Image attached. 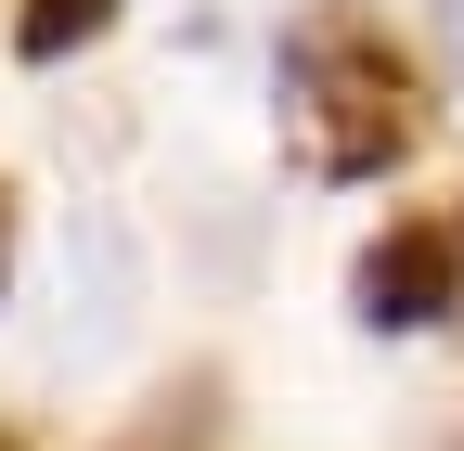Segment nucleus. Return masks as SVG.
<instances>
[{
  "mask_svg": "<svg viewBox=\"0 0 464 451\" xmlns=\"http://www.w3.org/2000/svg\"><path fill=\"white\" fill-rule=\"evenodd\" d=\"M284 117H297L310 181H387L400 155L426 142V78L362 0H323L284 39Z\"/></svg>",
  "mask_w": 464,
  "mask_h": 451,
  "instance_id": "f257e3e1",
  "label": "nucleus"
},
{
  "mask_svg": "<svg viewBox=\"0 0 464 451\" xmlns=\"http://www.w3.org/2000/svg\"><path fill=\"white\" fill-rule=\"evenodd\" d=\"M348 310H362V335H426L464 310V233L451 219H387V233L362 245V271H348Z\"/></svg>",
  "mask_w": 464,
  "mask_h": 451,
  "instance_id": "f03ea898",
  "label": "nucleus"
},
{
  "mask_svg": "<svg viewBox=\"0 0 464 451\" xmlns=\"http://www.w3.org/2000/svg\"><path fill=\"white\" fill-rule=\"evenodd\" d=\"M103 26H116V0H26V14H14V52H26V65H65V52L103 39Z\"/></svg>",
  "mask_w": 464,
  "mask_h": 451,
  "instance_id": "7ed1b4c3",
  "label": "nucleus"
},
{
  "mask_svg": "<svg viewBox=\"0 0 464 451\" xmlns=\"http://www.w3.org/2000/svg\"><path fill=\"white\" fill-rule=\"evenodd\" d=\"M0 271H14V194H0Z\"/></svg>",
  "mask_w": 464,
  "mask_h": 451,
  "instance_id": "20e7f679",
  "label": "nucleus"
},
{
  "mask_svg": "<svg viewBox=\"0 0 464 451\" xmlns=\"http://www.w3.org/2000/svg\"><path fill=\"white\" fill-rule=\"evenodd\" d=\"M451 233H464V219H451Z\"/></svg>",
  "mask_w": 464,
  "mask_h": 451,
  "instance_id": "39448f33",
  "label": "nucleus"
},
{
  "mask_svg": "<svg viewBox=\"0 0 464 451\" xmlns=\"http://www.w3.org/2000/svg\"><path fill=\"white\" fill-rule=\"evenodd\" d=\"M0 451H14V438H0Z\"/></svg>",
  "mask_w": 464,
  "mask_h": 451,
  "instance_id": "423d86ee",
  "label": "nucleus"
}]
</instances>
